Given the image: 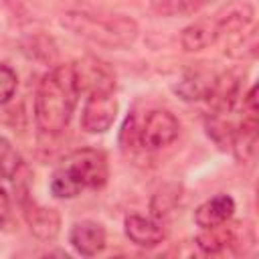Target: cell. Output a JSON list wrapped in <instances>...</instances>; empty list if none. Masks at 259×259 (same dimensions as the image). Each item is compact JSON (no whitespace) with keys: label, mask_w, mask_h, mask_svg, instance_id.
<instances>
[{"label":"cell","mask_w":259,"mask_h":259,"mask_svg":"<svg viewBox=\"0 0 259 259\" xmlns=\"http://www.w3.org/2000/svg\"><path fill=\"white\" fill-rule=\"evenodd\" d=\"M22 210L24 219L32 231V235L40 241H53L61 231V217L55 208L36 204L30 198H22Z\"/></svg>","instance_id":"obj_7"},{"label":"cell","mask_w":259,"mask_h":259,"mask_svg":"<svg viewBox=\"0 0 259 259\" xmlns=\"http://www.w3.org/2000/svg\"><path fill=\"white\" fill-rule=\"evenodd\" d=\"M210 2L212 0H150V8L158 16L172 18V16H190Z\"/></svg>","instance_id":"obj_14"},{"label":"cell","mask_w":259,"mask_h":259,"mask_svg":"<svg viewBox=\"0 0 259 259\" xmlns=\"http://www.w3.org/2000/svg\"><path fill=\"white\" fill-rule=\"evenodd\" d=\"M257 26H249L245 32L233 36L229 49L225 51L231 59H255L257 57Z\"/></svg>","instance_id":"obj_17"},{"label":"cell","mask_w":259,"mask_h":259,"mask_svg":"<svg viewBox=\"0 0 259 259\" xmlns=\"http://www.w3.org/2000/svg\"><path fill=\"white\" fill-rule=\"evenodd\" d=\"M233 243H237V233L233 227H229V221L219 227H212V229H202V233L196 237L198 249L208 255L221 253Z\"/></svg>","instance_id":"obj_12"},{"label":"cell","mask_w":259,"mask_h":259,"mask_svg":"<svg viewBox=\"0 0 259 259\" xmlns=\"http://www.w3.org/2000/svg\"><path fill=\"white\" fill-rule=\"evenodd\" d=\"M255 8L247 0H231L225 4L217 14H212V20L219 30V38L223 36H237L245 32L253 24Z\"/></svg>","instance_id":"obj_6"},{"label":"cell","mask_w":259,"mask_h":259,"mask_svg":"<svg viewBox=\"0 0 259 259\" xmlns=\"http://www.w3.org/2000/svg\"><path fill=\"white\" fill-rule=\"evenodd\" d=\"M178 200H180V188H178L176 184L162 186V188L152 196V202H150V208H152L154 219L162 221V219L170 217V214L176 210Z\"/></svg>","instance_id":"obj_16"},{"label":"cell","mask_w":259,"mask_h":259,"mask_svg":"<svg viewBox=\"0 0 259 259\" xmlns=\"http://www.w3.org/2000/svg\"><path fill=\"white\" fill-rule=\"evenodd\" d=\"M117 115V99L111 87H97L87 91V99L81 109V127L89 134L107 132Z\"/></svg>","instance_id":"obj_5"},{"label":"cell","mask_w":259,"mask_h":259,"mask_svg":"<svg viewBox=\"0 0 259 259\" xmlns=\"http://www.w3.org/2000/svg\"><path fill=\"white\" fill-rule=\"evenodd\" d=\"M16 87H18L16 73L8 65H2L0 63V105L6 103V101H10L14 97Z\"/></svg>","instance_id":"obj_19"},{"label":"cell","mask_w":259,"mask_h":259,"mask_svg":"<svg viewBox=\"0 0 259 259\" xmlns=\"http://www.w3.org/2000/svg\"><path fill=\"white\" fill-rule=\"evenodd\" d=\"M123 231H125V237L134 245L144 247V249L158 247L166 237L164 227L156 219L142 217V214H127L123 221Z\"/></svg>","instance_id":"obj_9"},{"label":"cell","mask_w":259,"mask_h":259,"mask_svg":"<svg viewBox=\"0 0 259 259\" xmlns=\"http://www.w3.org/2000/svg\"><path fill=\"white\" fill-rule=\"evenodd\" d=\"M81 87L75 65H57L38 81L34 93V121L42 134H61L77 107Z\"/></svg>","instance_id":"obj_1"},{"label":"cell","mask_w":259,"mask_h":259,"mask_svg":"<svg viewBox=\"0 0 259 259\" xmlns=\"http://www.w3.org/2000/svg\"><path fill=\"white\" fill-rule=\"evenodd\" d=\"M217 40H219V30H217V24H214L212 16L200 18V20L188 24L180 34V45L186 53L202 51V49L214 45Z\"/></svg>","instance_id":"obj_11"},{"label":"cell","mask_w":259,"mask_h":259,"mask_svg":"<svg viewBox=\"0 0 259 259\" xmlns=\"http://www.w3.org/2000/svg\"><path fill=\"white\" fill-rule=\"evenodd\" d=\"M69 243L79 255L93 257L105 249L107 235L103 225H99L97 221H79L71 227Z\"/></svg>","instance_id":"obj_8"},{"label":"cell","mask_w":259,"mask_h":259,"mask_svg":"<svg viewBox=\"0 0 259 259\" xmlns=\"http://www.w3.org/2000/svg\"><path fill=\"white\" fill-rule=\"evenodd\" d=\"M214 81H217V75H210V73H190L186 75L174 89L176 93L186 99V101H198V99H208L212 87H214Z\"/></svg>","instance_id":"obj_13"},{"label":"cell","mask_w":259,"mask_h":259,"mask_svg":"<svg viewBox=\"0 0 259 259\" xmlns=\"http://www.w3.org/2000/svg\"><path fill=\"white\" fill-rule=\"evenodd\" d=\"M61 24L73 34L87 38L99 47L125 49L138 38V24L123 14H93L85 10H71L63 14Z\"/></svg>","instance_id":"obj_3"},{"label":"cell","mask_w":259,"mask_h":259,"mask_svg":"<svg viewBox=\"0 0 259 259\" xmlns=\"http://www.w3.org/2000/svg\"><path fill=\"white\" fill-rule=\"evenodd\" d=\"M180 134V121L168 109H152L142 121L132 115L121 127V140L127 138V146H140L146 152H156L170 146Z\"/></svg>","instance_id":"obj_4"},{"label":"cell","mask_w":259,"mask_h":259,"mask_svg":"<svg viewBox=\"0 0 259 259\" xmlns=\"http://www.w3.org/2000/svg\"><path fill=\"white\" fill-rule=\"evenodd\" d=\"M235 212V200L229 194H217L208 200H204L194 210V223L200 229H212L227 221H231Z\"/></svg>","instance_id":"obj_10"},{"label":"cell","mask_w":259,"mask_h":259,"mask_svg":"<svg viewBox=\"0 0 259 259\" xmlns=\"http://www.w3.org/2000/svg\"><path fill=\"white\" fill-rule=\"evenodd\" d=\"M109 176L107 158L101 150L83 148L69 154L51 176V192L57 198H75L83 190H99Z\"/></svg>","instance_id":"obj_2"},{"label":"cell","mask_w":259,"mask_h":259,"mask_svg":"<svg viewBox=\"0 0 259 259\" xmlns=\"http://www.w3.org/2000/svg\"><path fill=\"white\" fill-rule=\"evenodd\" d=\"M204 125H206V134L210 136V140H212L217 146H221V148H231L237 127H235L233 123H229L223 113H210V115L206 117V123H204Z\"/></svg>","instance_id":"obj_18"},{"label":"cell","mask_w":259,"mask_h":259,"mask_svg":"<svg viewBox=\"0 0 259 259\" xmlns=\"http://www.w3.org/2000/svg\"><path fill=\"white\" fill-rule=\"evenodd\" d=\"M24 168L22 156L12 146L8 138L0 136V178L4 180H16L20 176V170Z\"/></svg>","instance_id":"obj_15"},{"label":"cell","mask_w":259,"mask_h":259,"mask_svg":"<svg viewBox=\"0 0 259 259\" xmlns=\"http://www.w3.org/2000/svg\"><path fill=\"white\" fill-rule=\"evenodd\" d=\"M10 219V198H8V192L0 186V229L8 223Z\"/></svg>","instance_id":"obj_20"}]
</instances>
